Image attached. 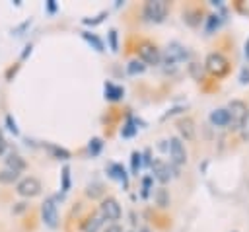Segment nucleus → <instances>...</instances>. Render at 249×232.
I'll list each match as a JSON object with an SVG mask.
<instances>
[{
  "instance_id": "36",
  "label": "nucleus",
  "mask_w": 249,
  "mask_h": 232,
  "mask_svg": "<svg viewBox=\"0 0 249 232\" xmlns=\"http://www.w3.org/2000/svg\"><path fill=\"white\" fill-rule=\"evenodd\" d=\"M239 133H241V138H243V140H249V113H247V119H245L243 125H241Z\"/></svg>"
},
{
  "instance_id": "24",
  "label": "nucleus",
  "mask_w": 249,
  "mask_h": 232,
  "mask_svg": "<svg viewBox=\"0 0 249 232\" xmlns=\"http://www.w3.org/2000/svg\"><path fill=\"white\" fill-rule=\"evenodd\" d=\"M140 168H142V154L134 150L130 154V172H132V175H138Z\"/></svg>"
},
{
  "instance_id": "4",
  "label": "nucleus",
  "mask_w": 249,
  "mask_h": 232,
  "mask_svg": "<svg viewBox=\"0 0 249 232\" xmlns=\"http://www.w3.org/2000/svg\"><path fill=\"white\" fill-rule=\"evenodd\" d=\"M136 51H138V60L144 62V64H158V62L161 60L160 49H158L154 43H150V41L140 43Z\"/></svg>"
},
{
  "instance_id": "34",
  "label": "nucleus",
  "mask_w": 249,
  "mask_h": 232,
  "mask_svg": "<svg viewBox=\"0 0 249 232\" xmlns=\"http://www.w3.org/2000/svg\"><path fill=\"white\" fill-rule=\"evenodd\" d=\"M189 72L196 78V80H202V68H200V64H196V62H191L189 64Z\"/></svg>"
},
{
  "instance_id": "14",
  "label": "nucleus",
  "mask_w": 249,
  "mask_h": 232,
  "mask_svg": "<svg viewBox=\"0 0 249 232\" xmlns=\"http://www.w3.org/2000/svg\"><path fill=\"white\" fill-rule=\"evenodd\" d=\"M210 123L214 127H228L230 125V113L226 107H218L210 113Z\"/></svg>"
},
{
  "instance_id": "1",
  "label": "nucleus",
  "mask_w": 249,
  "mask_h": 232,
  "mask_svg": "<svg viewBox=\"0 0 249 232\" xmlns=\"http://www.w3.org/2000/svg\"><path fill=\"white\" fill-rule=\"evenodd\" d=\"M167 12H169V2H165V0H148L144 4V8H142L144 19L154 21V23L163 21L165 16H167Z\"/></svg>"
},
{
  "instance_id": "8",
  "label": "nucleus",
  "mask_w": 249,
  "mask_h": 232,
  "mask_svg": "<svg viewBox=\"0 0 249 232\" xmlns=\"http://www.w3.org/2000/svg\"><path fill=\"white\" fill-rule=\"evenodd\" d=\"M152 177L158 179L160 183H167L171 179V175H177V170L171 168L169 164H165L163 160H154L152 162Z\"/></svg>"
},
{
  "instance_id": "15",
  "label": "nucleus",
  "mask_w": 249,
  "mask_h": 232,
  "mask_svg": "<svg viewBox=\"0 0 249 232\" xmlns=\"http://www.w3.org/2000/svg\"><path fill=\"white\" fill-rule=\"evenodd\" d=\"M138 125H142V121L136 119V117H132V115H128V117H126V123H124L123 129H121V136H124V138L134 136L136 131H138Z\"/></svg>"
},
{
  "instance_id": "3",
  "label": "nucleus",
  "mask_w": 249,
  "mask_h": 232,
  "mask_svg": "<svg viewBox=\"0 0 249 232\" xmlns=\"http://www.w3.org/2000/svg\"><path fill=\"white\" fill-rule=\"evenodd\" d=\"M226 109H228V113H230V129L239 131L241 125H243V121L247 119V113H249L247 105H245L241 99H231Z\"/></svg>"
},
{
  "instance_id": "19",
  "label": "nucleus",
  "mask_w": 249,
  "mask_h": 232,
  "mask_svg": "<svg viewBox=\"0 0 249 232\" xmlns=\"http://www.w3.org/2000/svg\"><path fill=\"white\" fill-rule=\"evenodd\" d=\"M82 37L88 41V45H91L95 51H99V53H103L105 51V45H103V41L95 35V33H91V31H82Z\"/></svg>"
},
{
  "instance_id": "39",
  "label": "nucleus",
  "mask_w": 249,
  "mask_h": 232,
  "mask_svg": "<svg viewBox=\"0 0 249 232\" xmlns=\"http://www.w3.org/2000/svg\"><path fill=\"white\" fill-rule=\"evenodd\" d=\"M239 82L241 84H249V68H241V74H239Z\"/></svg>"
},
{
  "instance_id": "5",
  "label": "nucleus",
  "mask_w": 249,
  "mask_h": 232,
  "mask_svg": "<svg viewBox=\"0 0 249 232\" xmlns=\"http://www.w3.org/2000/svg\"><path fill=\"white\" fill-rule=\"evenodd\" d=\"M41 189H43V187H41V181H39L37 177H33V175H27V177L19 179L18 185H16L18 195H21V197H25V199L37 197V195L41 193Z\"/></svg>"
},
{
  "instance_id": "18",
  "label": "nucleus",
  "mask_w": 249,
  "mask_h": 232,
  "mask_svg": "<svg viewBox=\"0 0 249 232\" xmlns=\"http://www.w3.org/2000/svg\"><path fill=\"white\" fill-rule=\"evenodd\" d=\"M45 148H47V152H49L53 158H56V160H68V158H70V152H68L66 148L58 146V144H53V142H45Z\"/></svg>"
},
{
  "instance_id": "6",
  "label": "nucleus",
  "mask_w": 249,
  "mask_h": 232,
  "mask_svg": "<svg viewBox=\"0 0 249 232\" xmlns=\"http://www.w3.org/2000/svg\"><path fill=\"white\" fill-rule=\"evenodd\" d=\"M121 214H123V211H121V205H119L117 199L105 197L101 201V205H99V216L103 220H119Z\"/></svg>"
},
{
  "instance_id": "20",
  "label": "nucleus",
  "mask_w": 249,
  "mask_h": 232,
  "mask_svg": "<svg viewBox=\"0 0 249 232\" xmlns=\"http://www.w3.org/2000/svg\"><path fill=\"white\" fill-rule=\"evenodd\" d=\"M154 201H156V205L158 207H167L169 205V191L165 189V187H160V189H156L154 191Z\"/></svg>"
},
{
  "instance_id": "13",
  "label": "nucleus",
  "mask_w": 249,
  "mask_h": 232,
  "mask_svg": "<svg viewBox=\"0 0 249 232\" xmlns=\"http://www.w3.org/2000/svg\"><path fill=\"white\" fill-rule=\"evenodd\" d=\"M109 175H111L113 179L121 181L124 189H128V174H126V170L123 168V164H117V162H115V164H109Z\"/></svg>"
},
{
  "instance_id": "16",
  "label": "nucleus",
  "mask_w": 249,
  "mask_h": 232,
  "mask_svg": "<svg viewBox=\"0 0 249 232\" xmlns=\"http://www.w3.org/2000/svg\"><path fill=\"white\" fill-rule=\"evenodd\" d=\"M101 224H103V218L99 216V213L97 214H89L82 222V232H97L101 228Z\"/></svg>"
},
{
  "instance_id": "42",
  "label": "nucleus",
  "mask_w": 249,
  "mask_h": 232,
  "mask_svg": "<svg viewBox=\"0 0 249 232\" xmlns=\"http://www.w3.org/2000/svg\"><path fill=\"white\" fill-rule=\"evenodd\" d=\"M103 232H123V228H121L119 224H111V226H107Z\"/></svg>"
},
{
  "instance_id": "25",
  "label": "nucleus",
  "mask_w": 249,
  "mask_h": 232,
  "mask_svg": "<svg viewBox=\"0 0 249 232\" xmlns=\"http://www.w3.org/2000/svg\"><path fill=\"white\" fill-rule=\"evenodd\" d=\"M68 189H70V168L62 166V172H60V191H62V195Z\"/></svg>"
},
{
  "instance_id": "37",
  "label": "nucleus",
  "mask_w": 249,
  "mask_h": 232,
  "mask_svg": "<svg viewBox=\"0 0 249 232\" xmlns=\"http://www.w3.org/2000/svg\"><path fill=\"white\" fill-rule=\"evenodd\" d=\"M45 10H47V14H54V12L58 10V6H56L54 0H47V2H45Z\"/></svg>"
},
{
  "instance_id": "22",
  "label": "nucleus",
  "mask_w": 249,
  "mask_h": 232,
  "mask_svg": "<svg viewBox=\"0 0 249 232\" xmlns=\"http://www.w3.org/2000/svg\"><path fill=\"white\" fill-rule=\"evenodd\" d=\"M200 16H202L200 10H187V12L183 14V19H185V23H189V25H198V23H200Z\"/></svg>"
},
{
  "instance_id": "38",
  "label": "nucleus",
  "mask_w": 249,
  "mask_h": 232,
  "mask_svg": "<svg viewBox=\"0 0 249 232\" xmlns=\"http://www.w3.org/2000/svg\"><path fill=\"white\" fill-rule=\"evenodd\" d=\"M6 150H8V142H6L4 133H2V129H0V156H4V154H6Z\"/></svg>"
},
{
  "instance_id": "29",
  "label": "nucleus",
  "mask_w": 249,
  "mask_h": 232,
  "mask_svg": "<svg viewBox=\"0 0 249 232\" xmlns=\"http://www.w3.org/2000/svg\"><path fill=\"white\" fill-rule=\"evenodd\" d=\"M105 18H107V12H99L95 18H84V19H82V23H84V25H91V27H93V25H99Z\"/></svg>"
},
{
  "instance_id": "9",
  "label": "nucleus",
  "mask_w": 249,
  "mask_h": 232,
  "mask_svg": "<svg viewBox=\"0 0 249 232\" xmlns=\"http://www.w3.org/2000/svg\"><path fill=\"white\" fill-rule=\"evenodd\" d=\"M169 156H171L173 166H181L187 162V150H185V144L179 136L169 138Z\"/></svg>"
},
{
  "instance_id": "27",
  "label": "nucleus",
  "mask_w": 249,
  "mask_h": 232,
  "mask_svg": "<svg viewBox=\"0 0 249 232\" xmlns=\"http://www.w3.org/2000/svg\"><path fill=\"white\" fill-rule=\"evenodd\" d=\"M101 148H103V140H101L99 136H93V138L89 140V144H88V150H89L91 156H97V154L101 152Z\"/></svg>"
},
{
  "instance_id": "21",
  "label": "nucleus",
  "mask_w": 249,
  "mask_h": 232,
  "mask_svg": "<svg viewBox=\"0 0 249 232\" xmlns=\"http://www.w3.org/2000/svg\"><path fill=\"white\" fill-rule=\"evenodd\" d=\"M18 179H19V174H18V172H14V170H10V168L0 170V183L10 185V183H16Z\"/></svg>"
},
{
  "instance_id": "7",
  "label": "nucleus",
  "mask_w": 249,
  "mask_h": 232,
  "mask_svg": "<svg viewBox=\"0 0 249 232\" xmlns=\"http://www.w3.org/2000/svg\"><path fill=\"white\" fill-rule=\"evenodd\" d=\"M187 58H189V51H187L181 43L173 41V43H169V45H167L165 55H163V62H165V64H175V62L187 60Z\"/></svg>"
},
{
  "instance_id": "40",
  "label": "nucleus",
  "mask_w": 249,
  "mask_h": 232,
  "mask_svg": "<svg viewBox=\"0 0 249 232\" xmlns=\"http://www.w3.org/2000/svg\"><path fill=\"white\" fill-rule=\"evenodd\" d=\"M25 209H27V203H18V205L12 209V213H14V214H19V213H23Z\"/></svg>"
},
{
  "instance_id": "2",
  "label": "nucleus",
  "mask_w": 249,
  "mask_h": 232,
  "mask_svg": "<svg viewBox=\"0 0 249 232\" xmlns=\"http://www.w3.org/2000/svg\"><path fill=\"white\" fill-rule=\"evenodd\" d=\"M206 70L216 76V78H224L228 72H230V60L222 55V53H210L206 57V62H204Z\"/></svg>"
},
{
  "instance_id": "31",
  "label": "nucleus",
  "mask_w": 249,
  "mask_h": 232,
  "mask_svg": "<svg viewBox=\"0 0 249 232\" xmlns=\"http://www.w3.org/2000/svg\"><path fill=\"white\" fill-rule=\"evenodd\" d=\"M109 47H111V51H119V35H117V29H109Z\"/></svg>"
},
{
  "instance_id": "33",
  "label": "nucleus",
  "mask_w": 249,
  "mask_h": 232,
  "mask_svg": "<svg viewBox=\"0 0 249 232\" xmlns=\"http://www.w3.org/2000/svg\"><path fill=\"white\" fill-rule=\"evenodd\" d=\"M235 10L243 16H249V0H237L235 2Z\"/></svg>"
},
{
  "instance_id": "10",
  "label": "nucleus",
  "mask_w": 249,
  "mask_h": 232,
  "mask_svg": "<svg viewBox=\"0 0 249 232\" xmlns=\"http://www.w3.org/2000/svg\"><path fill=\"white\" fill-rule=\"evenodd\" d=\"M41 214H43V222L49 226V228H56L58 226V211H56V205L53 201V197L45 199L43 205H41Z\"/></svg>"
},
{
  "instance_id": "44",
  "label": "nucleus",
  "mask_w": 249,
  "mask_h": 232,
  "mask_svg": "<svg viewBox=\"0 0 249 232\" xmlns=\"http://www.w3.org/2000/svg\"><path fill=\"white\" fill-rule=\"evenodd\" d=\"M243 53H245V58L249 60V39L245 41V51H243Z\"/></svg>"
},
{
  "instance_id": "11",
  "label": "nucleus",
  "mask_w": 249,
  "mask_h": 232,
  "mask_svg": "<svg viewBox=\"0 0 249 232\" xmlns=\"http://www.w3.org/2000/svg\"><path fill=\"white\" fill-rule=\"evenodd\" d=\"M103 92H105V99H109V101H119V99L124 97V88L123 86H117L113 82H105Z\"/></svg>"
},
{
  "instance_id": "12",
  "label": "nucleus",
  "mask_w": 249,
  "mask_h": 232,
  "mask_svg": "<svg viewBox=\"0 0 249 232\" xmlns=\"http://www.w3.org/2000/svg\"><path fill=\"white\" fill-rule=\"evenodd\" d=\"M6 168H10V170H14V172H18V174H21L25 168H27V162L19 156V154H16V152H10V154H6Z\"/></svg>"
},
{
  "instance_id": "26",
  "label": "nucleus",
  "mask_w": 249,
  "mask_h": 232,
  "mask_svg": "<svg viewBox=\"0 0 249 232\" xmlns=\"http://www.w3.org/2000/svg\"><path fill=\"white\" fill-rule=\"evenodd\" d=\"M220 23H222L220 16H218V14H210V16L206 18V31H208V33H212L214 29H218V27H220Z\"/></svg>"
},
{
  "instance_id": "32",
  "label": "nucleus",
  "mask_w": 249,
  "mask_h": 232,
  "mask_svg": "<svg viewBox=\"0 0 249 232\" xmlns=\"http://www.w3.org/2000/svg\"><path fill=\"white\" fill-rule=\"evenodd\" d=\"M6 127H8V131L12 133V135H19V129H18V123H16V119L12 117V115H6Z\"/></svg>"
},
{
  "instance_id": "45",
  "label": "nucleus",
  "mask_w": 249,
  "mask_h": 232,
  "mask_svg": "<svg viewBox=\"0 0 249 232\" xmlns=\"http://www.w3.org/2000/svg\"><path fill=\"white\" fill-rule=\"evenodd\" d=\"M140 232H150V230L148 228H140Z\"/></svg>"
},
{
  "instance_id": "43",
  "label": "nucleus",
  "mask_w": 249,
  "mask_h": 232,
  "mask_svg": "<svg viewBox=\"0 0 249 232\" xmlns=\"http://www.w3.org/2000/svg\"><path fill=\"white\" fill-rule=\"evenodd\" d=\"M18 68H19V66H12V68H10L8 72H6V78H8V80H12V76H14L16 72H18Z\"/></svg>"
},
{
  "instance_id": "30",
  "label": "nucleus",
  "mask_w": 249,
  "mask_h": 232,
  "mask_svg": "<svg viewBox=\"0 0 249 232\" xmlns=\"http://www.w3.org/2000/svg\"><path fill=\"white\" fill-rule=\"evenodd\" d=\"M86 193H88V197H99L101 193H103V185L101 183H91V185H88V189H86Z\"/></svg>"
},
{
  "instance_id": "35",
  "label": "nucleus",
  "mask_w": 249,
  "mask_h": 232,
  "mask_svg": "<svg viewBox=\"0 0 249 232\" xmlns=\"http://www.w3.org/2000/svg\"><path fill=\"white\" fill-rule=\"evenodd\" d=\"M29 25H31V19H25L23 23H19L18 27H14V29H12V35H23V33H25V29H27Z\"/></svg>"
},
{
  "instance_id": "41",
  "label": "nucleus",
  "mask_w": 249,
  "mask_h": 232,
  "mask_svg": "<svg viewBox=\"0 0 249 232\" xmlns=\"http://www.w3.org/2000/svg\"><path fill=\"white\" fill-rule=\"evenodd\" d=\"M31 51H33V45H31V43L25 45V47H23V53H21V60H25V58L31 55Z\"/></svg>"
},
{
  "instance_id": "17",
  "label": "nucleus",
  "mask_w": 249,
  "mask_h": 232,
  "mask_svg": "<svg viewBox=\"0 0 249 232\" xmlns=\"http://www.w3.org/2000/svg\"><path fill=\"white\" fill-rule=\"evenodd\" d=\"M177 129H179V133H181L187 140H193V138H195V123H193V119H189V117L181 119V121L177 123Z\"/></svg>"
},
{
  "instance_id": "28",
  "label": "nucleus",
  "mask_w": 249,
  "mask_h": 232,
  "mask_svg": "<svg viewBox=\"0 0 249 232\" xmlns=\"http://www.w3.org/2000/svg\"><path fill=\"white\" fill-rule=\"evenodd\" d=\"M152 183H154V177L152 175H146V177H142V197L144 199H148L150 197V193H152Z\"/></svg>"
},
{
  "instance_id": "23",
  "label": "nucleus",
  "mask_w": 249,
  "mask_h": 232,
  "mask_svg": "<svg viewBox=\"0 0 249 232\" xmlns=\"http://www.w3.org/2000/svg\"><path fill=\"white\" fill-rule=\"evenodd\" d=\"M146 70V64L144 62H140L138 58H134V60H130L128 64H126V72L130 74V76H136V74H142Z\"/></svg>"
}]
</instances>
